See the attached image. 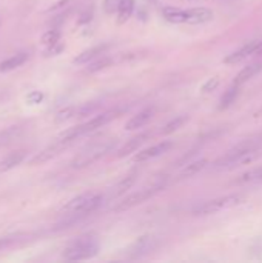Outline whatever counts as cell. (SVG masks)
Wrapping results in <instances>:
<instances>
[{"label":"cell","mask_w":262,"mask_h":263,"mask_svg":"<svg viewBox=\"0 0 262 263\" xmlns=\"http://www.w3.org/2000/svg\"><path fill=\"white\" fill-rule=\"evenodd\" d=\"M262 71V62H255V64H250L248 66H245L238 76H236V79H234V83L236 85H244L245 82H248V80H252L255 76H258V74Z\"/></svg>","instance_id":"15"},{"label":"cell","mask_w":262,"mask_h":263,"mask_svg":"<svg viewBox=\"0 0 262 263\" xmlns=\"http://www.w3.org/2000/svg\"><path fill=\"white\" fill-rule=\"evenodd\" d=\"M238 94H239V85L233 83V86H230L228 90L224 93V96L221 99L219 109H227L228 106H231L236 102V99H238Z\"/></svg>","instance_id":"20"},{"label":"cell","mask_w":262,"mask_h":263,"mask_svg":"<svg viewBox=\"0 0 262 263\" xmlns=\"http://www.w3.org/2000/svg\"><path fill=\"white\" fill-rule=\"evenodd\" d=\"M218 85H219V79H218V77H213V79H210V80H208V82L202 86V91H204V93L213 91Z\"/></svg>","instance_id":"27"},{"label":"cell","mask_w":262,"mask_h":263,"mask_svg":"<svg viewBox=\"0 0 262 263\" xmlns=\"http://www.w3.org/2000/svg\"><path fill=\"white\" fill-rule=\"evenodd\" d=\"M242 185H250V183H261L262 182V166H256L245 171L244 174L239 175V179L236 180Z\"/></svg>","instance_id":"18"},{"label":"cell","mask_w":262,"mask_h":263,"mask_svg":"<svg viewBox=\"0 0 262 263\" xmlns=\"http://www.w3.org/2000/svg\"><path fill=\"white\" fill-rule=\"evenodd\" d=\"M114 143L113 142H101V143H94L86 146L83 151H80L76 157L71 162V168H85L90 166L99 159L105 157L111 149H113Z\"/></svg>","instance_id":"5"},{"label":"cell","mask_w":262,"mask_h":263,"mask_svg":"<svg viewBox=\"0 0 262 263\" xmlns=\"http://www.w3.org/2000/svg\"><path fill=\"white\" fill-rule=\"evenodd\" d=\"M156 246V239L151 235H145V237H141L139 240H137L134 243V246L130 249V253L133 257H141L144 254H148V253H151L153 249Z\"/></svg>","instance_id":"12"},{"label":"cell","mask_w":262,"mask_h":263,"mask_svg":"<svg viewBox=\"0 0 262 263\" xmlns=\"http://www.w3.org/2000/svg\"><path fill=\"white\" fill-rule=\"evenodd\" d=\"M262 54V40H252L245 43L244 46H241L239 49H236L231 54H228L225 59H224V64L225 65H238L241 62L250 59L253 56Z\"/></svg>","instance_id":"8"},{"label":"cell","mask_w":262,"mask_h":263,"mask_svg":"<svg viewBox=\"0 0 262 263\" xmlns=\"http://www.w3.org/2000/svg\"><path fill=\"white\" fill-rule=\"evenodd\" d=\"M114 117H117V111H107V112H102V114H99V116H94L88 122L79 125V127H74L73 131L79 139V137H82L85 134H90V132H93V131H96L99 128H102L104 125L111 122Z\"/></svg>","instance_id":"9"},{"label":"cell","mask_w":262,"mask_h":263,"mask_svg":"<svg viewBox=\"0 0 262 263\" xmlns=\"http://www.w3.org/2000/svg\"><path fill=\"white\" fill-rule=\"evenodd\" d=\"M173 148V143L171 142H160V143H156L153 146H150V148H145L142 149V151H137V154L134 156V162L136 164H144V162H148V160H153L162 154H165L168 153L170 149Z\"/></svg>","instance_id":"10"},{"label":"cell","mask_w":262,"mask_h":263,"mask_svg":"<svg viewBox=\"0 0 262 263\" xmlns=\"http://www.w3.org/2000/svg\"><path fill=\"white\" fill-rule=\"evenodd\" d=\"M133 9H134V0H123L122 5L117 9L119 23L127 22L131 17V14H133Z\"/></svg>","instance_id":"22"},{"label":"cell","mask_w":262,"mask_h":263,"mask_svg":"<svg viewBox=\"0 0 262 263\" xmlns=\"http://www.w3.org/2000/svg\"><path fill=\"white\" fill-rule=\"evenodd\" d=\"M187 122V116H181V117H176L174 120H171L170 123H167L165 127H164V130H162V134H170V132H173V131H176V130H179L182 125Z\"/></svg>","instance_id":"24"},{"label":"cell","mask_w":262,"mask_h":263,"mask_svg":"<svg viewBox=\"0 0 262 263\" xmlns=\"http://www.w3.org/2000/svg\"><path fill=\"white\" fill-rule=\"evenodd\" d=\"M102 196L96 194V193H85L80 194L77 197L71 198L70 202H67L64 206H62L60 212L65 216H71V217H83L88 216L91 212H94L102 203Z\"/></svg>","instance_id":"3"},{"label":"cell","mask_w":262,"mask_h":263,"mask_svg":"<svg viewBox=\"0 0 262 263\" xmlns=\"http://www.w3.org/2000/svg\"><path fill=\"white\" fill-rule=\"evenodd\" d=\"M27 60H28V53H17L14 56H11V57L0 62V72H8L12 69H17Z\"/></svg>","instance_id":"14"},{"label":"cell","mask_w":262,"mask_h":263,"mask_svg":"<svg viewBox=\"0 0 262 263\" xmlns=\"http://www.w3.org/2000/svg\"><path fill=\"white\" fill-rule=\"evenodd\" d=\"M27 154L28 153L25 151V149H17V151L9 153L6 157H3L2 160H0V171H8L11 168L20 165L25 160V157H27Z\"/></svg>","instance_id":"13"},{"label":"cell","mask_w":262,"mask_h":263,"mask_svg":"<svg viewBox=\"0 0 262 263\" xmlns=\"http://www.w3.org/2000/svg\"><path fill=\"white\" fill-rule=\"evenodd\" d=\"M245 200L244 196L241 194H228V196H222V197H216L213 200H208V202H204L201 205H197L193 209V214L199 216V217H205V216H213L218 214V212L233 208L236 205H241Z\"/></svg>","instance_id":"4"},{"label":"cell","mask_w":262,"mask_h":263,"mask_svg":"<svg viewBox=\"0 0 262 263\" xmlns=\"http://www.w3.org/2000/svg\"><path fill=\"white\" fill-rule=\"evenodd\" d=\"M150 137V134H141V135H137V137H134V139H131L128 143H125L123 145L119 151H117V156L119 157H123V156H128V154H131V153H136L137 151V148H139L147 139Z\"/></svg>","instance_id":"16"},{"label":"cell","mask_w":262,"mask_h":263,"mask_svg":"<svg viewBox=\"0 0 262 263\" xmlns=\"http://www.w3.org/2000/svg\"><path fill=\"white\" fill-rule=\"evenodd\" d=\"M111 64H113V60H111L110 57H105V59L99 60V62H94V64L88 68V71H90V72L99 71V69H102V68H105V66H110Z\"/></svg>","instance_id":"26"},{"label":"cell","mask_w":262,"mask_h":263,"mask_svg":"<svg viewBox=\"0 0 262 263\" xmlns=\"http://www.w3.org/2000/svg\"><path fill=\"white\" fill-rule=\"evenodd\" d=\"M123 0H104V11L107 14H113V12H117L119 6L122 5Z\"/></svg>","instance_id":"25"},{"label":"cell","mask_w":262,"mask_h":263,"mask_svg":"<svg viewBox=\"0 0 262 263\" xmlns=\"http://www.w3.org/2000/svg\"><path fill=\"white\" fill-rule=\"evenodd\" d=\"M60 42V31L59 30H48L43 35H42V43L49 46H54Z\"/></svg>","instance_id":"23"},{"label":"cell","mask_w":262,"mask_h":263,"mask_svg":"<svg viewBox=\"0 0 262 263\" xmlns=\"http://www.w3.org/2000/svg\"><path fill=\"white\" fill-rule=\"evenodd\" d=\"M107 49V46H94L91 49H86V51L80 53L76 59H74V64H77V65H85V64H88V62H91L93 59H96L99 54H102L104 51Z\"/></svg>","instance_id":"19"},{"label":"cell","mask_w":262,"mask_h":263,"mask_svg":"<svg viewBox=\"0 0 262 263\" xmlns=\"http://www.w3.org/2000/svg\"><path fill=\"white\" fill-rule=\"evenodd\" d=\"M153 116H154V108H153V106L145 108V109H142V111L137 112L136 116H133V117L127 122L125 130H128V131L139 130V128L145 127V125L153 119Z\"/></svg>","instance_id":"11"},{"label":"cell","mask_w":262,"mask_h":263,"mask_svg":"<svg viewBox=\"0 0 262 263\" xmlns=\"http://www.w3.org/2000/svg\"><path fill=\"white\" fill-rule=\"evenodd\" d=\"M162 16L171 23H187V25H202L213 19V11L208 8H174L165 6L162 9Z\"/></svg>","instance_id":"2"},{"label":"cell","mask_w":262,"mask_h":263,"mask_svg":"<svg viewBox=\"0 0 262 263\" xmlns=\"http://www.w3.org/2000/svg\"><path fill=\"white\" fill-rule=\"evenodd\" d=\"M205 166H207V160H205V159L191 162V164H188V165H187V166L179 172V179H181V180L190 179V177H193V175H196V174L201 172Z\"/></svg>","instance_id":"17"},{"label":"cell","mask_w":262,"mask_h":263,"mask_svg":"<svg viewBox=\"0 0 262 263\" xmlns=\"http://www.w3.org/2000/svg\"><path fill=\"white\" fill-rule=\"evenodd\" d=\"M255 117H262V108H261L259 111H256V112H255Z\"/></svg>","instance_id":"28"},{"label":"cell","mask_w":262,"mask_h":263,"mask_svg":"<svg viewBox=\"0 0 262 263\" xmlns=\"http://www.w3.org/2000/svg\"><path fill=\"white\" fill-rule=\"evenodd\" d=\"M99 245L93 237H82V239L68 245L64 251L65 260H86L97 254Z\"/></svg>","instance_id":"6"},{"label":"cell","mask_w":262,"mask_h":263,"mask_svg":"<svg viewBox=\"0 0 262 263\" xmlns=\"http://www.w3.org/2000/svg\"><path fill=\"white\" fill-rule=\"evenodd\" d=\"M164 186H165L164 182H159V183H154L151 186H145V188H142V190H137L136 193H133L128 197L123 198L122 202H119V205L114 206V211L120 212V211H127V209H131L137 205H141V203L145 202V200L151 198L159 191L164 190Z\"/></svg>","instance_id":"7"},{"label":"cell","mask_w":262,"mask_h":263,"mask_svg":"<svg viewBox=\"0 0 262 263\" xmlns=\"http://www.w3.org/2000/svg\"><path fill=\"white\" fill-rule=\"evenodd\" d=\"M261 142L259 140H245L236 145L234 148L228 149V151L221 156L215 164L213 168L216 169H231L236 166H241L250 162L259 154Z\"/></svg>","instance_id":"1"},{"label":"cell","mask_w":262,"mask_h":263,"mask_svg":"<svg viewBox=\"0 0 262 263\" xmlns=\"http://www.w3.org/2000/svg\"><path fill=\"white\" fill-rule=\"evenodd\" d=\"M134 182H136V175L134 174H131V175H127V177H123L113 190H111V197H119V196H122V194H125L130 188L134 185Z\"/></svg>","instance_id":"21"}]
</instances>
